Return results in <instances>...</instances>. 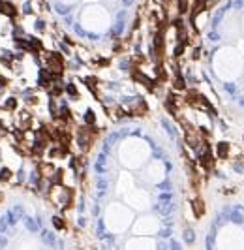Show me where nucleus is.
<instances>
[{
    "label": "nucleus",
    "mask_w": 244,
    "mask_h": 250,
    "mask_svg": "<svg viewBox=\"0 0 244 250\" xmlns=\"http://www.w3.org/2000/svg\"><path fill=\"white\" fill-rule=\"evenodd\" d=\"M96 133L98 130L94 128V124H86L83 128H79V133H77V141H79V147L81 150H88L96 139Z\"/></svg>",
    "instance_id": "1"
},
{
    "label": "nucleus",
    "mask_w": 244,
    "mask_h": 250,
    "mask_svg": "<svg viewBox=\"0 0 244 250\" xmlns=\"http://www.w3.org/2000/svg\"><path fill=\"white\" fill-rule=\"evenodd\" d=\"M47 66H49V72L55 77H60L62 72H64V58L58 53H49L47 55Z\"/></svg>",
    "instance_id": "2"
},
{
    "label": "nucleus",
    "mask_w": 244,
    "mask_h": 250,
    "mask_svg": "<svg viewBox=\"0 0 244 250\" xmlns=\"http://www.w3.org/2000/svg\"><path fill=\"white\" fill-rule=\"evenodd\" d=\"M133 79H135L137 83L145 85L149 90H154V88H156V81H152L150 77H146V75H145V74H141L139 70H133Z\"/></svg>",
    "instance_id": "3"
},
{
    "label": "nucleus",
    "mask_w": 244,
    "mask_h": 250,
    "mask_svg": "<svg viewBox=\"0 0 244 250\" xmlns=\"http://www.w3.org/2000/svg\"><path fill=\"white\" fill-rule=\"evenodd\" d=\"M231 145L227 141H220L216 145V158H222V160H227V158L231 156Z\"/></svg>",
    "instance_id": "4"
},
{
    "label": "nucleus",
    "mask_w": 244,
    "mask_h": 250,
    "mask_svg": "<svg viewBox=\"0 0 244 250\" xmlns=\"http://www.w3.org/2000/svg\"><path fill=\"white\" fill-rule=\"evenodd\" d=\"M38 81H40V87H45L47 88V87H51L55 83V75L49 72V68H47V70H41L40 72V79Z\"/></svg>",
    "instance_id": "5"
},
{
    "label": "nucleus",
    "mask_w": 244,
    "mask_h": 250,
    "mask_svg": "<svg viewBox=\"0 0 244 250\" xmlns=\"http://www.w3.org/2000/svg\"><path fill=\"white\" fill-rule=\"evenodd\" d=\"M191 209H193V214H195V216L201 218V216L205 214V201H203L201 197H193V199H191Z\"/></svg>",
    "instance_id": "6"
},
{
    "label": "nucleus",
    "mask_w": 244,
    "mask_h": 250,
    "mask_svg": "<svg viewBox=\"0 0 244 250\" xmlns=\"http://www.w3.org/2000/svg\"><path fill=\"white\" fill-rule=\"evenodd\" d=\"M55 171H57V169L53 167V164H47V162L40 164V177H45V179H53Z\"/></svg>",
    "instance_id": "7"
},
{
    "label": "nucleus",
    "mask_w": 244,
    "mask_h": 250,
    "mask_svg": "<svg viewBox=\"0 0 244 250\" xmlns=\"http://www.w3.org/2000/svg\"><path fill=\"white\" fill-rule=\"evenodd\" d=\"M0 11L6 13V15H10V17H15V15H17L15 6H13V4H10V2H0Z\"/></svg>",
    "instance_id": "8"
},
{
    "label": "nucleus",
    "mask_w": 244,
    "mask_h": 250,
    "mask_svg": "<svg viewBox=\"0 0 244 250\" xmlns=\"http://www.w3.org/2000/svg\"><path fill=\"white\" fill-rule=\"evenodd\" d=\"M57 119H60L62 122H69V119H71V113H69V109L66 107V105H62L60 109H58V117Z\"/></svg>",
    "instance_id": "9"
},
{
    "label": "nucleus",
    "mask_w": 244,
    "mask_h": 250,
    "mask_svg": "<svg viewBox=\"0 0 244 250\" xmlns=\"http://www.w3.org/2000/svg\"><path fill=\"white\" fill-rule=\"evenodd\" d=\"M177 11L179 13H188L190 11V0H177Z\"/></svg>",
    "instance_id": "10"
},
{
    "label": "nucleus",
    "mask_w": 244,
    "mask_h": 250,
    "mask_svg": "<svg viewBox=\"0 0 244 250\" xmlns=\"http://www.w3.org/2000/svg\"><path fill=\"white\" fill-rule=\"evenodd\" d=\"M132 111H133L132 115H146V104L141 100V102H137V105H135Z\"/></svg>",
    "instance_id": "11"
},
{
    "label": "nucleus",
    "mask_w": 244,
    "mask_h": 250,
    "mask_svg": "<svg viewBox=\"0 0 244 250\" xmlns=\"http://www.w3.org/2000/svg\"><path fill=\"white\" fill-rule=\"evenodd\" d=\"M173 87H175L177 90H184V88H186V83H184V77H182L180 74H177V75H175V79H173Z\"/></svg>",
    "instance_id": "12"
},
{
    "label": "nucleus",
    "mask_w": 244,
    "mask_h": 250,
    "mask_svg": "<svg viewBox=\"0 0 244 250\" xmlns=\"http://www.w3.org/2000/svg\"><path fill=\"white\" fill-rule=\"evenodd\" d=\"M184 49H186V41H179L177 45H175V57H182V53H184Z\"/></svg>",
    "instance_id": "13"
},
{
    "label": "nucleus",
    "mask_w": 244,
    "mask_h": 250,
    "mask_svg": "<svg viewBox=\"0 0 244 250\" xmlns=\"http://www.w3.org/2000/svg\"><path fill=\"white\" fill-rule=\"evenodd\" d=\"M85 83H86V87L92 90V92H96V87H98V79L96 77H86Z\"/></svg>",
    "instance_id": "14"
},
{
    "label": "nucleus",
    "mask_w": 244,
    "mask_h": 250,
    "mask_svg": "<svg viewBox=\"0 0 244 250\" xmlns=\"http://www.w3.org/2000/svg\"><path fill=\"white\" fill-rule=\"evenodd\" d=\"M66 92H68L71 98H79V94H77V88H75V85H73V83L66 85Z\"/></svg>",
    "instance_id": "15"
},
{
    "label": "nucleus",
    "mask_w": 244,
    "mask_h": 250,
    "mask_svg": "<svg viewBox=\"0 0 244 250\" xmlns=\"http://www.w3.org/2000/svg\"><path fill=\"white\" fill-rule=\"evenodd\" d=\"M10 179H11V169L2 167V169H0V180L4 183V180H10Z\"/></svg>",
    "instance_id": "16"
},
{
    "label": "nucleus",
    "mask_w": 244,
    "mask_h": 250,
    "mask_svg": "<svg viewBox=\"0 0 244 250\" xmlns=\"http://www.w3.org/2000/svg\"><path fill=\"white\" fill-rule=\"evenodd\" d=\"M53 224H55L57 230H64V228H66V222H64L60 216H53Z\"/></svg>",
    "instance_id": "17"
},
{
    "label": "nucleus",
    "mask_w": 244,
    "mask_h": 250,
    "mask_svg": "<svg viewBox=\"0 0 244 250\" xmlns=\"http://www.w3.org/2000/svg\"><path fill=\"white\" fill-rule=\"evenodd\" d=\"M85 122L86 124H96V115H94L92 111H86L85 113Z\"/></svg>",
    "instance_id": "18"
},
{
    "label": "nucleus",
    "mask_w": 244,
    "mask_h": 250,
    "mask_svg": "<svg viewBox=\"0 0 244 250\" xmlns=\"http://www.w3.org/2000/svg\"><path fill=\"white\" fill-rule=\"evenodd\" d=\"M15 107H17V100H15V98H10V100L6 102V109H10V111H13Z\"/></svg>",
    "instance_id": "19"
},
{
    "label": "nucleus",
    "mask_w": 244,
    "mask_h": 250,
    "mask_svg": "<svg viewBox=\"0 0 244 250\" xmlns=\"http://www.w3.org/2000/svg\"><path fill=\"white\" fill-rule=\"evenodd\" d=\"M60 94H62V87H53L51 88V96L53 98H58Z\"/></svg>",
    "instance_id": "20"
},
{
    "label": "nucleus",
    "mask_w": 244,
    "mask_h": 250,
    "mask_svg": "<svg viewBox=\"0 0 244 250\" xmlns=\"http://www.w3.org/2000/svg\"><path fill=\"white\" fill-rule=\"evenodd\" d=\"M98 64H100V66H107L109 60H107V58H100V60H98Z\"/></svg>",
    "instance_id": "21"
},
{
    "label": "nucleus",
    "mask_w": 244,
    "mask_h": 250,
    "mask_svg": "<svg viewBox=\"0 0 244 250\" xmlns=\"http://www.w3.org/2000/svg\"><path fill=\"white\" fill-rule=\"evenodd\" d=\"M6 85H8V81L4 77H0V87H6Z\"/></svg>",
    "instance_id": "22"
},
{
    "label": "nucleus",
    "mask_w": 244,
    "mask_h": 250,
    "mask_svg": "<svg viewBox=\"0 0 244 250\" xmlns=\"http://www.w3.org/2000/svg\"><path fill=\"white\" fill-rule=\"evenodd\" d=\"M0 199H2V194H0Z\"/></svg>",
    "instance_id": "23"
}]
</instances>
